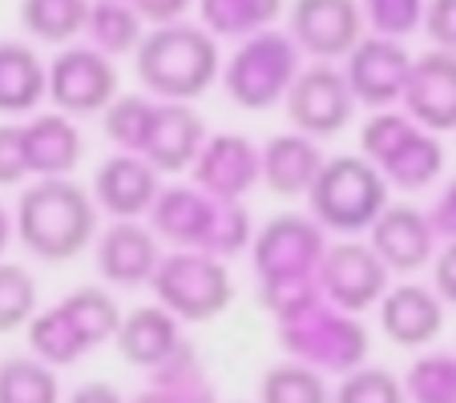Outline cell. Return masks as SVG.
<instances>
[{"mask_svg": "<svg viewBox=\"0 0 456 403\" xmlns=\"http://www.w3.org/2000/svg\"><path fill=\"white\" fill-rule=\"evenodd\" d=\"M408 117L428 129H456V52L432 49L412 60L404 85Z\"/></svg>", "mask_w": 456, "mask_h": 403, "instance_id": "cell-18", "label": "cell"}, {"mask_svg": "<svg viewBox=\"0 0 456 403\" xmlns=\"http://www.w3.org/2000/svg\"><path fill=\"white\" fill-rule=\"evenodd\" d=\"M408 73H412V57L400 49V41L392 36H371L360 41L347 52V85L352 97L363 105H392L396 97H404Z\"/></svg>", "mask_w": 456, "mask_h": 403, "instance_id": "cell-15", "label": "cell"}, {"mask_svg": "<svg viewBox=\"0 0 456 403\" xmlns=\"http://www.w3.org/2000/svg\"><path fill=\"white\" fill-rule=\"evenodd\" d=\"M379 326L396 347H428L444 326V302L432 286L400 283L379 299Z\"/></svg>", "mask_w": 456, "mask_h": 403, "instance_id": "cell-19", "label": "cell"}, {"mask_svg": "<svg viewBox=\"0 0 456 403\" xmlns=\"http://www.w3.org/2000/svg\"><path fill=\"white\" fill-rule=\"evenodd\" d=\"M295 49L311 52L315 60H336L360 44L363 33V9L360 0H291L287 12Z\"/></svg>", "mask_w": 456, "mask_h": 403, "instance_id": "cell-13", "label": "cell"}, {"mask_svg": "<svg viewBox=\"0 0 456 403\" xmlns=\"http://www.w3.org/2000/svg\"><path fill=\"white\" fill-rule=\"evenodd\" d=\"M424 28H428L436 49L456 52V0H428V9H424Z\"/></svg>", "mask_w": 456, "mask_h": 403, "instance_id": "cell-39", "label": "cell"}, {"mask_svg": "<svg viewBox=\"0 0 456 403\" xmlns=\"http://www.w3.org/2000/svg\"><path fill=\"white\" fill-rule=\"evenodd\" d=\"M299 49L287 33H255L226 65V93L242 109H267L283 101L291 81L299 77Z\"/></svg>", "mask_w": 456, "mask_h": 403, "instance_id": "cell-7", "label": "cell"}, {"mask_svg": "<svg viewBox=\"0 0 456 403\" xmlns=\"http://www.w3.org/2000/svg\"><path fill=\"white\" fill-rule=\"evenodd\" d=\"M258 178V154L250 149L247 138L234 133H218L202 146L199 162H194V181L199 189H207L218 202H234L239 194H247Z\"/></svg>", "mask_w": 456, "mask_h": 403, "instance_id": "cell-22", "label": "cell"}, {"mask_svg": "<svg viewBox=\"0 0 456 403\" xmlns=\"http://www.w3.org/2000/svg\"><path fill=\"white\" fill-rule=\"evenodd\" d=\"M162 262V246L150 226L138 218H118L105 234H97V270L110 286H142L154 278Z\"/></svg>", "mask_w": 456, "mask_h": 403, "instance_id": "cell-16", "label": "cell"}, {"mask_svg": "<svg viewBox=\"0 0 456 403\" xmlns=\"http://www.w3.org/2000/svg\"><path fill=\"white\" fill-rule=\"evenodd\" d=\"M384 173L368 162V157H328L319 170L315 186H311L307 202H311V218L331 230H371L376 218L384 214Z\"/></svg>", "mask_w": 456, "mask_h": 403, "instance_id": "cell-5", "label": "cell"}, {"mask_svg": "<svg viewBox=\"0 0 456 403\" xmlns=\"http://www.w3.org/2000/svg\"><path fill=\"white\" fill-rule=\"evenodd\" d=\"M0 403H61L57 371L37 355H9L0 363Z\"/></svg>", "mask_w": 456, "mask_h": 403, "instance_id": "cell-29", "label": "cell"}, {"mask_svg": "<svg viewBox=\"0 0 456 403\" xmlns=\"http://www.w3.org/2000/svg\"><path fill=\"white\" fill-rule=\"evenodd\" d=\"M331 403H408V391L387 367H355L336 387Z\"/></svg>", "mask_w": 456, "mask_h": 403, "instance_id": "cell-35", "label": "cell"}, {"mask_svg": "<svg viewBox=\"0 0 456 403\" xmlns=\"http://www.w3.org/2000/svg\"><path fill=\"white\" fill-rule=\"evenodd\" d=\"M28 351L41 363H49V367H69L81 355H89L86 343H81V334L73 331L69 315L61 307L37 310L33 315V323H28Z\"/></svg>", "mask_w": 456, "mask_h": 403, "instance_id": "cell-30", "label": "cell"}, {"mask_svg": "<svg viewBox=\"0 0 456 403\" xmlns=\"http://www.w3.org/2000/svg\"><path fill=\"white\" fill-rule=\"evenodd\" d=\"M432 230L436 234H448V238L456 242V178L448 181V189L436 197V206H432Z\"/></svg>", "mask_w": 456, "mask_h": 403, "instance_id": "cell-41", "label": "cell"}, {"mask_svg": "<svg viewBox=\"0 0 456 403\" xmlns=\"http://www.w3.org/2000/svg\"><path fill=\"white\" fill-rule=\"evenodd\" d=\"M283 101L295 133H303L311 141L336 138L355 113V97L347 77L339 69H331V65H323V60L311 65V69H299V77L291 81Z\"/></svg>", "mask_w": 456, "mask_h": 403, "instance_id": "cell-9", "label": "cell"}, {"mask_svg": "<svg viewBox=\"0 0 456 403\" xmlns=\"http://www.w3.org/2000/svg\"><path fill=\"white\" fill-rule=\"evenodd\" d=\"M363 17L376 20L379 36H404L420 25V0H363Z\"/></svg>", "mask_w": 456, "mask_h": 403, "instance_id": "cell-37", "label": "cell"}, {"mask_svg": "<svg viewBox=\"0 0 456 403\" xmlns=\"http://www.w3.org/2000/svg\"><path fill=\"white\" fill-rule=\"evenodd\" d=\"M69 403H126V399H121V391L113 383H102V379H94V383H81L77 391L69 395Z\"/></svg>", "mask_w": 456, "mask_h": 403, "instance_id": "cell-43", "label": "cell"}, {"mask_svg": "<svg viewBox=\"0 0 456 403\" xmlns=\"http://www.w3.org/2000/svg\"><path fill=\"white\" fill-rule=\"evenodd\" d=\"M12 230L33 258L53 266L69 262L97 242V202L69 178H37L20 189Z\"/></svg>", "mask_w": 456, "mask_h": 403, "instance_id": "cell-1", "label": "cell"}, {"mask_svg": "<svg viewBox=\"0 0 456 403\" xmlns=\"http://www.w3.org/2000/svg\"><path fill=\"white\" fill-rule=\"evenodd\" d=\"M49 97V65L25 41H0V113H33Z\"/></svg>", "mask_w": 456, "mask_h": 403, "instance_id": "cell-25", "label": "cell"}, {"mask_svg": "<svg viewBox=\"0 0 456 403\" xmlns=\"http://www.w3.org/2000/svg\"><path fill=\"white\" fill-rule=\"evenodd\" d=\"M118 343V355L138 371H154L178 351L186 339L178 331V318L170 315L166 307H138L121 315V326L113 334Z\"/></svg>", "mask_w": 456, "mask_h": 403, "instance_id": "cell-21", "label": "cell"}, {"mask_svg": "<svg viewBox=\"0 0 456 403\" xmlns=\"http://www.w3.org/2000/svg\"><path fill=\"white\" fill-rule=\"evenodd\" d=\"M57 307L69 315V323H73V331L81 334L86 351L110 343L121 326V307L105 286H77V291H69Z\"/></svg>", "mask_w": 456, "mask_h": 403, "instance_id": "cell-26", "label": "cell"}, {"mask_svg": "<svg viewBox=\"0 0 456 403\" xmlns=\"http://www.w3.org/2000/svg\"><path fill=\"white\" fill-rule=\"evenodd\" d=\"M126 403H182L178 395H170L166 387H158V383H150L146 391H138L134 399H126Z\"/></svg>", "mask_w": 456, "mask_h": 403, "instance_id": "cell-44", "label": "cell"}, {"mask_svg": "<svg viewBox=\"0 0 456 403\" xmlns=\"http://www.w3.org/2000/svg\"><path fill=\"white\" fill-rule=\"evenodd\" d=\"M86 33H89V41H94V49L105 52V57L134 52L142 41V17L126 0H97V4H89Z\"/></svg>", "mask_w": 456, "mask_h": 403, "instance_id": "cell-28", "label": "cell"}, {"mask_svg": "<svg viewBox=\"0 0 456 403\" xmlns=\"http://www.w3.org/2000/svg\"><path fill=\"white\" fill-rule=\"evenodd\" d=\"M9 234H12V222H9V214H4V206H0V250L9 246Z\"/></svg>", "mask_w": 456, "mask_h": 403, "instance_id": "cell-45", "label": "cell"}, {"mask_svg": "<svg viewBox=\"0 0 456 403\" xmlns=\"http://www.w3.org/2000/svg\"><path fill=\"white\" fill-rule=\"evenodd\" d=\"M118 97V69L97 49H61L49 60V101L65 117L105 113Z\"/></svg>", "mask_w": 456, "mask_h": 403, "instance_id": "cell-10", "label": "cell"}, {"mask_svg": "<svg viewBox=\"0 0 456 403\" xmlns=\"http://www.w3.org/2000/svg\"><path fill=\"white\" fill-rule=\"evenodd\" d=\"M258 403H331L328 379L303 363H275L258 379Z\"/></svg>", "mask_w": 456, "mask_h": 403, "instance_id": "cell-31", "label": "cell"}, {"mask_svg": "<svg viewBox=\"0 0 456 403\" xmlns=\"http://www.w3.org/2000/svg\"><path fill=\"white\" fill-rule=\"evenodd\" d=\"M202 146H207V125L199 113L182 101H154L134 154L158 173H182L186 165L199 162Z\"/></svg>", "mask_w": 456, "mask_h": 403, "instance_id": "cell-14", "label": "cell"}, {"mask_svg": "<svg viewBox=\"0 0 456 403\" xmlns=\"http://www.w3.org/2000/svg\"><path fill=\"white\" fill-rule=\"evenodd\" d=\"M138 81L162 101H194L218 77V44L202 25L170 20L154 25L134 49Z\"/></svg>", "mask_w": 456, "mask_h": 403, "instance_id": "cell-2", "label": "cell"}, {"mask_svg": "<svg viewBox=\"0 0 456 403\" xmlns=\"http://www.w3.org/2000/svg\"><path fill=\"white\" fill-rule=\"evenodd\" d=\"M89 0H20V25L45 44H69L86 33Z\"/></svg>", "mask_w": 456, "mask_h": 403, "instance_id": "cell-27", "label": "cell"}, {"mask_svg": "<svg viewBox=\"0 0 456 403\" xmlns=\"http://www.w3.org/2000/svg\"><path fill=\"white\" fill-rule=\"evenodd\" d=\"M432 291L440 294V302L456 307V242H448V246L432 258Z\"/></svg>", "mask_w": 456, "mask_h": 403, "instance_id": "cell-40", "label": "cell"}, {"mask_svg": "<svg viewBox=\"0 0 456 403\" xmlns=\"http://www.w3.org/2000/svg\"><path fill=\"white\" fill-rule=\"evenodd\" d=\"M323 162H328V157L319 154V146L311 138H303V133H279V138H271L267 149L258 154V173H263L271 194L299 197V194H311Z\"/></svg>", "mask_w": 456, "mask_h": 403, "instance_id": "cell-23", "label": "cell"}, {"mask_svg": "<svg viewBox=\"0 0 456 403\" xmlns=\"http://www.w3.org/2000/svg\"><path fill=\"white\" fill-rule=\"evenodd\" d=\"M363 157L404 189L428 186L440 170V146L400 113H376L363 125Z\"/></svg>", "mask_w": 456, "mask_h": 403, "instance_id": "cell-8", "label": "cell"}, {"mask_svg": "<svg viewBox=\"0 0 456 403\" xmlns=\"http://www.w3.org/2000/svg\"><path fill=\"white\" fill-rule=\"evenodd\" d=\"M412 403H456V355L436 351L416 359L412 375L404 379Z\"/></svg>", "mask_w": 456, "mask_h": 403, "instance_id": "cell-34", "label": "cell"}, {"mask_svg": "<svg viewBox=\"0 0 456 403\" xmlns=\"http://www.w3.org/2000/svg\"><path fill=\"white\" fill-rule=\"evenodd\" d=\"M319 258H323V230L315 226V218L279 214L255 238L258 286L287 283V278H315Z\"/></svg>", "mask_w": 456, "mask_h": 403, "instance_id": "cell-11", "label": "cell"}, {"mask_svg": "<svg viewBox=\"0 0 456 403\" xmlns=\"http://www.w3.org/2000/svg\"><path fill=\"white\" fill-rule=\"evenodd\" d=\"M162 173L138 154H113L94 173V202L113 218H142L162 194Z\"/></svg>", "mask_w": 456, "mask_h": 403, "instance_id": "cell-17", "label": "cell"}, {"mask_svg": "<svg viewBox=\"0 0 456 403\" xmlns=\"http://www.w3.org/2000/svg\"><path fill=\"white\" fill-rule=\"evenodd\" d=\"M37 315V278L17 262H0V334L28 326Z\"/></svg>", "mask_w": 456, "mask_h": 403, "instance_id": "cell-33", "label": "cell"}, {"mask_svg": "<svg viewBox=\"0 0 456 403\" xmlns=\"http://www.w3.org/2000/svg\"><path fill=\"white\" fill-rule=\"evenodd\" d=\"M315 283H319V294L331 307L355 315V310H368L371 302L387 294V266L379 262L371 246L339 242V246L323 250Z\"/></svg>", "mask_w": 456, "mask_h": 403, "instance_id": "cell-12", "label": "cell"}, {"mask_svg": "<svg viewBox=\"0 0 456 403\" xmlns=\"http://www.w3.org/2000/svg\"><path fill=\"white\" fill-rule=\"evenodd\" d=\"M279 347L311 371H355L368 359V331L331 302H311L299 315L279 318Z\"/></svg>", "mask_w": 456, "mask_h": 403, "instance_id": "cell-4", "label": "cell"}, {"mask_svg": "<svg viewBox=\"0 0 456 403\" xmlns=\"http://www.w3.org/2000/svg\"><path fill=\"white\" fill-rule=\"evenodd\" d=\"M28 178V157H25V133L20 121L0 125V186H17Z\"/></svg>", "mask_w": 456, "mask_h": 403, "instance_id": "cell-38", "label": "cell"}, {"mask_svg": "<svg viewBox=\"0 0 456 403\" xmlns=\"http://www.w3.org/2000/svg\"><path fill=\"white\" fill-rule=\"evenodd\" d=\"M279 4L283 0H202V28L210 36H255L279 17Z\"/></svg>", "mask_w": 456, "mask_h": 403, "instance_id": "cell-32", "label": "cell"}, {"mask_svg": "<svg viewBox=\"0 0 456 403\" xmlns=\"http://www.w3.org/2000/svg\"><path fill=\"white\" fill-rule=\"evenodd\" d=\"M371 250L387 270H420L436 254V230L432 222L412 206H387L371 226Z\"/></svg>", "mask_w": 456, "mask_h": 403, "instance_id": "cell-20", "label": "cell"}, {"mask_svg": "<svg viewBox=\"0 0 456 403\" xmlns=\"http://www.w3.org/2000/svg\"><path fill=\"white\" fill-rule=\"evenodd\" d=\"M20 133H25L28 173L37 178H65L81 162V133L65 113H37L20 121Z\"/></svg>", "mask_w": 456, "mask_h": 403, "instance_id": "cell-24", "label": "cell"}, {"mask_svg": "<svg viewBox=\"0 0 456 403\" xmlns=\"http://www.w3.org/2000/svg\"><path fill=\"white\" fill-rule=\"evenodd\" d=\"M190 0H134V9H138L142 20H154V25H170L178 20V12L186 9Z\"/></svg>", "mask_w": 456, "mask_h": 403, "instance_id": "cell-42", "label": "cell"}, {"mask_svg": "<svg viewBox=\"0 0 456 403\" xmlns=\"http://www.w3.org/2000/svg\"><path fill=\"white\" fill-rule=\"evenodd\" d=\"M150 97L142 93H126V97H113L110 109H105V133H110L113 141H118L126 154H134L138 149V138H142V125H146L150 117Z\"/></svg>", "mask_w": 456, "mask_h": 403, "instance_id": "cell-36", "label": "cell"}, {"mask_svg": "<svg viewBox=\"0 0 456 403\" xmlns=\"http://www.w3.org/2000/svg\"><path fill=\"white\" fill-rule=\"evenodd\" d=\"M150 286L158 294V307H166L178 323H210L234 299V283L226 275L223 258H210L202 250L162 254Z\"/></svg>", "mask_w": 456, "mask_h": 403, "instance_id": "cell-6", "label": "cell"}, {"mask_svg": "<svg viewBox=\"0 0 456 403\" xmlns=\"http://www.w3.org/2000/svg\"><path fill=\"white\" fill-rule=\"evenodd\" d=\"M150 230L158 238L174 242L178 250H202L210 258L239 254L250 242L247 210L234 202H218L207 189H162L150 210Z\"/></svg>", "mask_w": 456, "mask_h": 403, "instance_id": "cell-3", "label": "cell"}]
</instances>
